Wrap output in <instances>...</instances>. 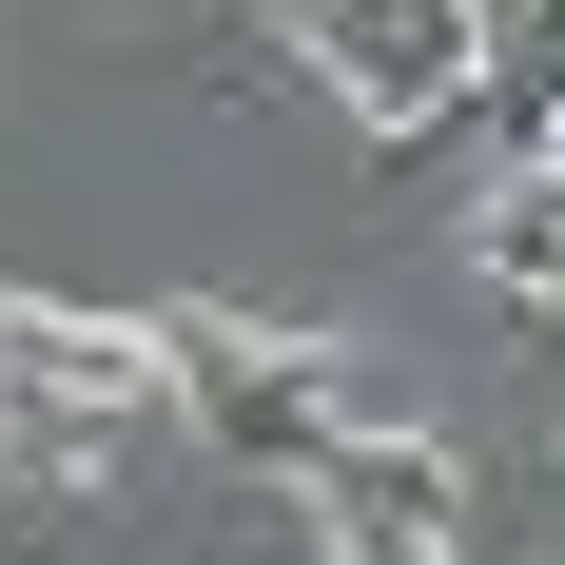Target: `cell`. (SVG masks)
Wrapping results in <instances>:
<instances>
[{
    "mask_svg": "<svg viewBox=\"0 0 565 565\" xmlns=\"http://www.w3.org/2000/svg\"><path fill=\"white\" fill-rule=\"evenodd\" d=\"M292 508L332 565H468V468L429 429H332V449L292 468Z\"/></svg>",
    "mask_w": 565,
    "mask_h": 565,
    "instance_id": "6da1fadb",
    "label": "cell"
},
{
    "mask_svg": "<svg viewBox=\"0 0 565 565\" xmlns=\"http://www.w3.org/2000/svg\"><path fill=\"white\" fill-rule=\"evenodd\" d=\"M175 391V332L137 312H58V292H0V409H40V429H117V409Z\"/></svg>",
    "mask_w": 565,
    "mask_h": 565,
    "instance_id": "7a4b0ae2",
    "label": "cell"
}]
</instances>
